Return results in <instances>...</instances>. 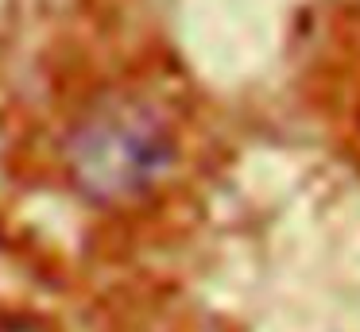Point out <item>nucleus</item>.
Returning <instances> with one entry per match:
<instances>
[{
    "instance_id": "obj_1",
    "label": "nucleus",
    "mask_w": 360,
    "mask_h": 332,
    "mask_svg": "<svg viewBox=\"0 0 360 332\" xmlns=\"http://www.w3.org/2000/svg\"><path fill=\"white\" fill-rule=\"evenodd\" d=\"M174 131L143 97H109L94 105L66 139V170L78 193L101 205L155 190L174 166Z\"/></svg>"
},
{
    "instance_id": "obj_2",
    "label": "nucleus",
    "mask_w": 360,
    "mask_h": 332,
    "mask_svg": "<svg viewBox=\"0 0 360 332\" xmlns=\"http://www.w3.org/2000/svg\"><path fill=\"white\" fill-rule=\"evenodd\" d=\"M0 332H47L39 321H27V317H4L0 321Z\"/></svg>"
}]
</instances>
